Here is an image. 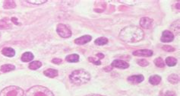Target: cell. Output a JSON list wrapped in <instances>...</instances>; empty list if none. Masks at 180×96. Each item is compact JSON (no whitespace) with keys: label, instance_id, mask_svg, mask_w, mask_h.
<instances>
[{"label":"cell","instance_id":"obj_34","mask_svg":"<svg viewBox=\"0 0 180 96\" xmlns=\"http://www.w3.org/2000/svg\"><path fill=\"white\" fill-rule=\"evenodd\" d=\"M85 96H105V95H97V94H91V95H87Z\"/></svg>","mask_w":180,"mask_h":96},{"label":"cell","instance_id":"obj_20","mask_svg":"<svg viewBox=\"0 0 180 96\" xmlns=\"http://www.w3.org/2000/svg\"><path fill=\"white\" fill-rule=\"evenodd\" d=\"M168 81L172 84H177L179 81V77L176 74H171L170 76H168Z\"/></svg>","mask_w":180,"mask_h":96},{"label":"cell","instance_id":"obj_5","mask_svg":"<svg viewBox=\"0 0 180 96\" xmlns=\"http://www.w3.org/2000/svg\"><path fill=\"white\" fill-rule=\"evenodd\" d=\"M56 32L63 38H69L71 36V30L64 24H59L56 27Z\"/></svg>","mask_w":180,"mask_h":96},{"label":"cell","instance_id":"obj_14","mask_svg":"<svg viewBox=\"0 0 180 96\" xmlns=\"http://www.w3.org/2000/svg\"><path fill=\"white\" fill-rule=\"evenodd\" d=\"M43 74L49 78H55L58 76V71L54 69H48L43 72Z\"/></svg>","mask_w":180,"mask_h":96},{"label":"cell","instance_id":"obj_3","mask_svg":"<svg viewBox=\"0 0 180 96\" xmlns=\"http://www.w3.org/2000/svg\"><path fill=\"white\" fill-rule=\"evenodd\" d=\"M24 96H54V95L44 86H34L27 91Z\"/></svg>","mask_w":180,"mask_h":96},{"label":"cell","instance_id":"obj_15","mask_svg":"<svg viewBox=\"0 0 180 96\" xmlns=\"http://www.w3.org/2000/svg\"><path fill=\"white\" fill-rule=\"evenodd\" d=\"M161 82V77L158 75H154L149 78V82L153 86H157Z\"/></svg>","mask_w":180,"mask_h":96},{"label":"cell","instance_id":"obj_32","mask_svg":"<svg viewBox=\"0 0 180 96\" xmlns=\"http://www.w3.org/2000/svg\"><path fill=\"white\" fill-rule=\"evenodd\" d=\"M97 57H99V59H103V58H104V55H103V53H97Z\"/></svg>","mask_w":180,"mask_h":96},{"label":"cell","instance_id":"obj_30","mask_svg":"<svg viewBox=\"0 0 180 96\" xmlns=\"http://www.w3.org/2000/svg\"><path fill=\"white\" fill-rule=\"evenodd\" d=\"M62 62H63V60L61 59H59V58H55V59H52V63L55 64H57V65L60 64Z\"/></svg>","mask_w":180,"mask_h":96},{"label":"cell","instance_id":"obj_19","mask_svg":"<svg viewBox=\"0 0 180 96\" xmlns=\"http://www.w3.org/2000/svg\"><path fill=\"white\" fill-rule=\"evenodd\" d=\"M41 66H42V63L41 61H37V60L36 61H33L29 64V69L32 70H36L40 67H41Z\"/></svg>","mask_w":180,"mask_h":96},{"label":"cell","instance_id":"obj_21","mask_svg":"<svg viewBox=\"0 0 180 96\" xmlns=\"http://www.w3.org/2000/svg\"><path fill=\"white\" fill-rule=\"evenodd\" d=\"M165 62H166V65L169 66H174L177 64V59L176 58L172 57H169L166 58Z\"/></svg>","mask_w":180,"mask_h":96},{"label":"cell","instance_id":"obj_18","mask_svg":"<svg viewBox=\"0 0 180 96\" xmlns=\"http://www.w3.org/2000/svg\"><path fill=\"white\" fill-rule=\"evenodd\" d=\"M3 7L5 9H11V8H14L16 7V4L14 1H12V0H7V1H5L4 5H3Z\"/></svg>","mask_w":180,"mask_h":96},{"label":"cell","instance_id":"obj_35","mask_svg":"<svg viewBox=\"0 0 180 96\" xmlns=\"http://www.w3.org/2000/svg\"><path fill=\"white\" fill-rule=\"evenodd\" d=\"M0 35H1V34H0Z\"/></svg>","mask_w":180,"mask_h":96},{"label":"cell","instance_id":"obj_4","mask_svg":"<svg viewBox=\"0 0 180 96\" xmlns=\"http://www.w3.org/2000/svg\"><path fill=\"white\" fill-rule=\"evenodd\" d=\"M24 92L20 87L14 86H8L0 92V96H24Z\"/></svg>","mask_w":180,"mask_h":96},{"label":"cell","instance_id":"obj_27","mask_svg":"<svg viewBox=\"0 0 180 96\" xmlns=\"http://www.w3.org/2000/svg\"><path fill=\"white\" fill-rule=\"evenodd\" d=\"M27 3L29 4H32V5H35V6H40V5L44 4L47 2V1H27Z\"/></svg>","mask_w":180,"mask_h":96},{"label":"cell","instance_id":"obj_13","mask_svg":"<svg viewBox=\"0 0 180 96\" xmlns=\"http://www.w3.org/2000/svg\"><path fill=\"white\" fill-rule=\"evenodd\" d=\"M34 54L30 52H25L24 53H23L21 57V61L24 62V63H27V62H30L34 59Z\"/></svg>","mask_w":180,"mask_h":96},{"label":"cell","instance_id":"obj_9","mask_svg":"<svg viewBox=\"0 0 180 96\" xmlns=\"http://www.w3.org/2000/svg\"><path fill=\"white\" fill-rule=\"evenodd\" d=\"M154 54L153 51L150 50H138L133 52V55L136 57H150Z\"/></svg>","mask_w":180,"mask_h":96},{"label":"cell","instance_id":"obj_16","mask_svg":"<svg viewBox=\"0 0 180 96\" xmlns=\"http://www.w3.org/2000/svg\"><path fill=\"white\" fill-rule=\"evenodd\" d=\"M65 60L69 63H78L79 61V56L76 53L70 54L65 57Z\"/></svg>","mask_w":180,"mask_h":96},{"label":"cell","instance_id":"obj_24","mask_svg":"<svg viewBox=\"0 0 180 96\" xmlns=\"http://www.w3.org/2000/svg\"><path fill=\"white\" fill-rule=\"evenodd\" d=\"M154 64L157 66V67L160 68H164L165 66V63H164V59L161 57L156 58L154 59Z\"/></svg>","mask_w":180,"mask_h":96},{"label":"cell","instance_id":"obj_25","mask_svg":"<svg viewBox=\"0 0 180 96\" xmlns=\"http://www.w3.org/2000/svg\"><path fill=\"white\" fill-rule=\"evenodd\" d=\"M0 28L1 29H9L11 28V25L5 19L0 20Z\"/></svg>","mask_w":180,"mask_h":96},{"label":"cell","instance_id":"obj_7","mask_svg":"<svg viewBox=\"0 0 180 96\" xmlns=\"http://www.w3.org/2000/svg\"><path fill=\"white\" fill-rule=\"evenodd\" d=\"M154 20L148 17H143L140 20V25L142 28L144 29H149L153 25Z\"/></svg>","mask_w":180,"mask_h":96},{"label":"cell","instance_id":"obj_12","mask_svg":"<svg viewBox=\"0 0 180 96\" xmlns=\"http://www.w3.org/2000/svg\"><path fill=\"white\" fill-rule=\"evenodd\" d=\"M2 53L5 57H13L15 55V51L12 47H4L2 50Z\"/></svg>","mask_w":180,"mask_h":96},{"label":"cell","instance_id":"obj_29","mask_svg":"<svg viewBox=\"0 0 180 96\" xmlns=\"http://www.w3.org/2000/svg\"><path fill=\"white\" fill-rule=\"evenodd\" d=\"M163 50H164L166 52H173L175 51L174 47H171V46H169V45H164L163 47Z\"/></svg>","mask_w":180,"mask_h":96},{"label":"cell","instance_id":"obj_33","mask_svg":"<svg viewBox=\"0 0 180 96\" xmlns=\"http://www.w3.org/2000/svg\"><path fill=\"white\" fill-rule=\"evenodd\" d=\"M12 22H14V24H15V25H20V24H19V23L18 22V21H17L16 18H12Z\"/></svg>","mask_w":180,"mask_h":96},{"label":"cell","instance_id":"obj_2","mask_svg":"<svg viewBox=\"0 0 180 96\" xmlns=\"http://www.w3.org/2000/svg\"><path fill=\"white\" fill-rule=\"evenodd\" d=\"M69 80L76 86H81L91 80V74L85 70H76L70 74Z\"/></svg>","mask_w":180,"mask_h":96},{"label":"cell","instance_id":"obj_6","mask_svg":"<svg viewBox=\"0 0 180 96\" xmlns=\"http://www.w3.org/2000/svg\"><path fill=\"white\" fill-rule=\"evenodd\" d=\"M111 66L112 67L118 68V69L125 70V69H127V68L129 67V64H128L127 62L121 60V59H115L112 63Z\"/></svg>","mask_w":180,"mask_h":96},{"label":"cell","instance_id":"obj_11","mask_svg":"<svg viewBox=\"0 0 180 96\" xmlns=\"http://www.w3.org/2000/svg\"><path fill=\"white\" fill-rule=\"evenodd\" d=\"M91 40H92V37L91 35H84L82 37L75 39V43L78 45H84L90 42Z\"/></svg>","mask_w":180,"mask_h":96},{"label":"cell","instance_id":"obj_28","mask_svg":"<svg viewBox=\"0 0 180 96\" xmlns=\"http://www.w3.org/2000/svg\"><path fill=\"white\" fill-rule=\"evenodd\" d=\"M88 60H89L91 63H92V64H95V65L99 66L101 64V62L100 61L99 59H96V58H93V57H89L88 58Z\"/></svg>","mask_w":180,"mask_h":96},{"label":"cell","instance_id":"obj_22","mask_svg":"<svg viewBox=\"0 0 180 96\" xmlns=\"http://www.w3.org/2000/svg\"><path fill=\"white\" fill-rule=\"evenodd\" d=\"M94 43H95V44L98 45V46H103V45H105L108 43V39L104 37H99V38L96 39Z\"/></svg>","mask_w":180,"mask_h":96},{"label":"cell","instance_id":"obj_1","mask_svg":"<svg viewBox=\"0 0 180 96\" xmlns=\"http://www.w3.org/2000/svg\"><path fill=\"white\" fill-rule=\"evenodd\" d=\"M144 33L142 28L135 25L124 28L120 33V38L126 43H137L144 38Z\"/></svg>","mask_w":180,"mask_h":96},{"label":"cell","instance_id":"obj_10","mask_svg":"<svg viewBox=\"0 0 180 96\" xmlns=\"http://www.w3.org/2000/svg\"><path fill=\"white\" fill-rule=\"evenodd\" d=\"M144 77L143 75H134L128 78V82L131 84H138L144 81Z\"/></svg>","mask_w":180,"mask_h":96},{"label":"cell","instance_id":"obj_26","mask_svg":"<svg viewBox=\"0 0 180 96\" xmlns=\"http://www.w3.org/2000/svg\"><path fill=\"white\" fill-rule=\"evenodd\" d=\"M137 64H138L139 66H142V67H145V66H148L149 65L148 61H147V60L144 59H138V60H137Z\"/></svg>","mask_w":180,"mask_h":96},{"label":"cell","instance_id":"obj_23","mask_svg":"<svg viewBox=\"0 0 180 96\" xmlns=\"http://www.w3.org/2000/svg\"><path fill=\"white\" fill-rule=\"evenodd\" d=\"M171 29H172V31L176 34V35H179V20H177V21H175L172 25H171ZM171 31V32H172Z\"/></svg>","mask_w":180,"mask_h":96},{"label":"cell","instance_id":"obj_8","mask_svg":"<svg viewBox=\"0 0 180 96\" xmlns=\"http://www.w3.org/2000/svg\"><path fill=\"white\" fill-rule=\"evenodd\" d=\"M174 40V35L170 31H164L160 37V41L164 43H169Z\"/></svg>","mask_w":180,"mask_h":96},{"label":"cell","instance_id":"obj_17","mask_svg":"<svg viewBox=\"0 0 180 96\" xmlns=\"http://www.w3.org/2000/svg\"><path fill=\"white\" fill-rule=\"evenodd\" d=\"M15 69V66L14 65H12V64H5V65H2L0 68V70L2 72V73H8V72H11L12 70H14Z\"/></svg>","mask_w":180,"mask_h":96},{"label":"cell","instance_id":"obj_31","mask_svg":"<svg viewBox=\"0 0 180 96\" xmlns=\"http://www.w3.org/2000/svg\"><path fill=\"white\" fill-rule=\"evenodd\" d=\"M165 96H176V94L174 92H172V91H168V92H166Z\"/></svg>","mask_w":180,"mask_h":96}]
</instances>
